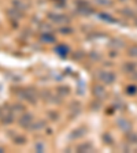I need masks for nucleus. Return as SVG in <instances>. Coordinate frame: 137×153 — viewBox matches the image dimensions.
<instances>
[{
    "mask_svg": "<svg viewBox=\"0 0 137 153\" xmlns=\"http://www.w3.org/2000/svg\"><path fill=\"white\" fill-rule=\"evenodd\" d=\"M129 55H132V56H136V57H137V45H134V47L130 48V53H129Z\"/></svg>",
    "mask_w": 137,
    "mask_h": 153,
    "instance_id": "f257e3e1",
    "label": "nucleus"
}]
</instances>
